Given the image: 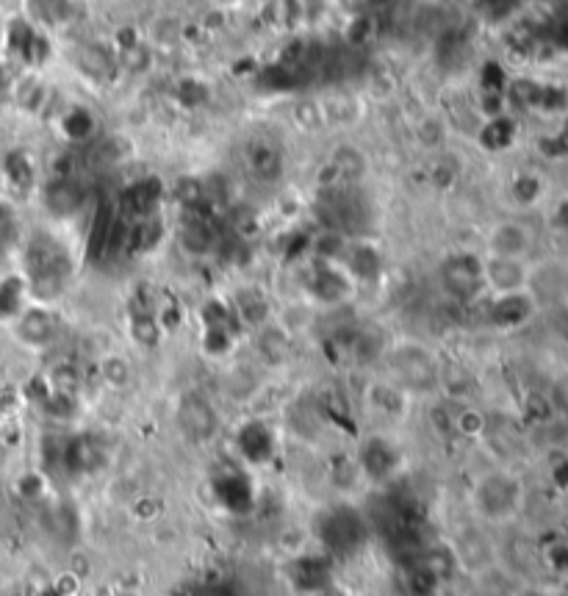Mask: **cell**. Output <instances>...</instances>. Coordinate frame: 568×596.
Here are the masks:
<instances>
[{
    "label": "cell",
    "mask_w": 568,
    "mask_h": 596,
    "mask_svg": "<svg viewBox=\"0 0 568 596\" xmlns=\"http://www.w3.org/2000/svg\"><path fill=\"white\" fill-rule=\"evenodd\" d=\"M380 366H383L388 386L397 394L430 397L441 389V358L424 341H391L380 355Z\"/></svg>",
    "instance_id": "6da1fadb"
},
{
    "label": "cell",
    "mask_w": 568,
    "mask_h": 596,
    "mask_svg": "<svg viewBox=\"0 0 568 596\" xmlns=\"http://www.w3.org/2000/svg\"><path fill=\"white\" fill-rule=\"evenodd\" d=\"M474 522L488 527H505L521 513L524 483L510 469H488L477 477L469 491Z\"/></svg>",
    "instance_id": "7a4b0ae2"
},
{
    "label": "cell",
    "mask_w": 568,
    "mask_h": 596,
    "mask_svg": "<svg viewBox=\"0 0 568 596\" xmlns=\"http://www.w3.org/2000/svg\"><path fill=\"white\" fill-rule=\"evenodd\" d=\"M524 294L535 311H568V258H530Z\"/></svg>",
    "instance_id": "3957f363"
},
{
    "label": "cell",
    "mask_w": 568,
    "mask_h": 596,
    "mask_svg": "<svg viewBox=\"0 0 568 596\" xmlns=\"http://www.w3.org/2000/svg\"><path fill=\"white\" fill-rule=\"evenodd\" d=\"M452 563L463 577H477V574L494 569L499 563V541L491 533L488 524H466L447 541Z\"/></svg>",
    "instance_id": "277c9868"
},
{
    "label": "cell",
    "mask_w": 568,
    "mask_h": 596,
    "mask_svg": "<svg viewBox=\"0 0 568 596\" xmlns=\"http://www.w3.org/2000/svg\"><path fill=\"white\" fill-rule=\"evenodd\" d=\"M175 425L181 430V436L194 444V447H203L211 444L219 436V414L214 408V402L208 400L206 394L192 391L186 394L178 408H175Z\"/></svg>",
    "instance_id": "5b68a950"
},
{
    "label": "cell",
    "mask_w": 568,
    "mask_h": 596,
    "mask_svg": "<svg viewBox=\"0 0 568 596\" xmlns=\"http://www.w3.org/2000/svg\"><path fill=\"white\" fill-rule=\"evenodd\" d=\"M532 253H535V231L524 219H499L485 233V256L530 261Z\"/></svg>",
    "instance_id": "8992f818"
},
{
    "label": "cell",
    "mask_w": 568,
    "mask_h": 596,
    "mask_svg": "<svg viewBox=\"0 0 568 596\" xmlns=\"http://www.w3.org/2000/svg\"><path fill=\"white\" fill-rule=\"evenodd\" d=\"M527 267H530V261H521V258L483 256L480 258L483 292L491 294V300H496V297L524 294V286H527Z\"/></svg>",
    "instance_id": "52a82bcc"
},
{
    "label": "cell",
    "mask_w": 568,
    "mask_h": 596,
    "mask_svg": "<svg viewBox=\"0 0 568 596\" xmlns=\"http://www.w3.org/2000/svg\"><path fill=\"white\" fill-rule=\"evenodd\" d=\"M444 289H447L455 300H474L477 294H483V269H480V258L472 256H455L449 258L444 269Z\"/></svg>",
    "instance_id": "ba28073f"
},
{
    "label": "cell",
    "mask_w": 568,
    "mask_h": 596,
    "mask_svg": "<svg viewBox=\"0 0 568 596\" xmlns=\"http://www.w3.org/2000/svg\"><path fill=\"white\" fill-rule=\"evenodd\" d=\"M100 378L109 389H125L131 383V361L122 358V355L111 353L100 361Z\"/></svg>",
    "instance_id": "9c48e42d"
}]
</instances>
